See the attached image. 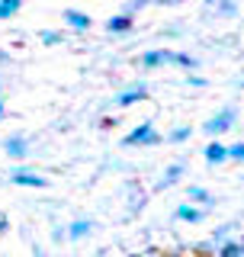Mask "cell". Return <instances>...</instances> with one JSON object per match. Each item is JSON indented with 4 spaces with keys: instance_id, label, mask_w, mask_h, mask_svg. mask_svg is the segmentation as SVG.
Listing matches in <instances>:
<instances>
[{
    "instance_id": "obj_1",
    "label": "cell",
    "mask_w": 244,
    "mask_h": 257,
    "mask_svg": "<svg viewBox=\"0 0 244 257\" xmlns=\"http://www.w3.org/2000/svg\"><path fill=\"white\" fill-rule=\"evenodd\" d=\"M234 119H238V109H234V106H228V109H218L212 119H206L202 132H209V135H222V132H228V128L234 125Z\"/></svg>"
},
{
    "instance_id": "obj_2",
    "label": "cell",
    "mask_w": 244,
    "mask_h": 257,
    "mask_svg": "<svg viewBox=\"0 0 244 257\" xmlns=\"http://www.w3.org/2000/svg\"><path fill=\"white\" fill-rule=\"evenodd\" d=\"M122 142H126V145H158V142H161V135L154 132V125H151V122H145V125H138L135 132H129Z\"/></svg>"
},
{
    "instance_id": "obj_3",
    "label": "cell",
    "mask_w": 244,
    "mask_h": 257,
    "mask_svg": "<svg viewBox=\"0 0 244 257\" xmlns=\"http://www.w3.org/2000/svg\"><path fill=\"white\" fill-rule=\"evenodd\" d=\"M64 23H68L71 29H77V32H87V29H90V16L80 13V10H64Z\"/></svg>"
},
{
    "instance_id": "obj_4",
    "label": "cell",
    "mask_w": 244,
    "mask_h": 257,
    "mask_svg": "<svg viewBox=\"0 0 244 257\" xmlns=\"http://www.w3.org/2000/svg\"><path fill=\"white\" fill-rule=\"evenodd\" d=\"M13 183L16 187H45V177H39V174H29V171H13Z\"/></svg>"
},
{
    "instance_id": "obj_5",
    "label": "cell",
    "mask_w": 244,
    "mask_h": 257,
    "mask_svg": "<svg viewBox=\"0 0 244 257\" xmlns=\"http://www.w3.org/2000/svg\"><path fill=\"white\" fill-rule=\"evenodd\" d=\"M106 29L112 32V36H119V32H129V29H132V16H129V13H122V16H112V20L106 23Z\"/></svg>"
},
{
    "instance_id": "obj_6",
    "label": "cell",
    "mask_w": 244,
    "mask_h": 257,
    "mask_svg": "<svg viewBox=\"0 0 244 257\" xmlns=\"http://www.w3.org/2000/svg\"><path fill=\"white\" fill-rule=\"evenodd\" d=\"M225 158H228V148H225L222 142H212V145L206 148V161H209V164H222Z\"/></svg>"
},
{
    "instance_id": "obj_7",
    "label": "cell",
    "mask_w": 244,
    "mask_h": 257,
    "mask_svg": "<svg viewBox=\"0 0 244 257\" xmlns=\"http://www.w3.org/2000/svg\"><path fill=\"white\" fill-rule=\"evenodd\" d=\"M138 100H145V87H132V90L119 93L116 96V106H132V103H138Z\"/></svg>"
},
{
    "instance_id": "obj_8",
    "label": "cell",
    "mask_w": 244,
    "mask_h": 257,
    "mask_svg": "<svg viewBox=\"0 0 244 257\" xmlns=\"http://www.w3.org/2000/svg\"><path fill=\"white\" fill-rule=\"evenodd\" d=\"M4 148H7V155H10V158H26V142L16 139V135L4 142Z\"/></svg>"
},
{
    "instance_id": "obj_9",
    "label": "cell",
    "mask_w": 244,
    "mask_h": 257,
    "mask_svg": "<svg viewBox=\"0 0 244 257\" xmlns=\"http://www.w3.org/2000/svg\"><path fill=\"white\" fill-rule=\"evenodd\" d=\"M177 219H183V222H202V209H196V206H180V209H177Z\"/></svg>"
},
{
    "instance_id": "obj_10",
    "label": "cell",
    "mask_w": 244,
    "mask_h": 257,
    "mask_svg": "<svg viewBox=\"0 0 244 257\" xmlns=\"http://www.w3.org/2000/svg\"><path fill=\"white\" fill-rule=\"evenodd\" d=\"M142 64H145V68H161V64H167V52H148V55H142Z\"/></svg>"
},
{
    "instance_id": "obj_11",
    "label": "cell",
    "mask_w": 244,
    "mask_h": 257,
    "mask_svg": "<svg viewBox=\"0 0 244 257\" xmlns=\"http://www.w3.org/2000/svg\"><path fill=\"white\" fill-rule=\"evenodd\" d=\"M20 7H23V0H0V20H10Z\"/></svg>"
},
{
    "instance_id": "obj_12",
    "label": "cell",
    "mask_w": 244,
    "mask_h": 257,
    "mask_svg": "<svg viewBox=\"0 0 244 257\" xmlns=\"http://www.w3.org/2000/svg\"><path fill=\"white\" fill-rule=\"evenodd\" d=\"M222 257H244V244H241V241H228V244H222Z\"/></svg>"
},
{
    "instance_id": "obj_13",
    "label": "cell",
    "mask_w": 244,
    "mask_h": 257,
    "mask_svg": "<svg viewBox=\"0 0 244 257\" xmlns=\"http://www.w3.org/2000/svg\"><path fill=\"white\" fill-rule=\"evenodd\" d=\"M190 199H196V203H212V196L202 187H190Z\"/></svg>"
},
{
    "instance_id": "obj_14",
    "label": "cell",
    "mask_w": 244,
    "mask_h": 257,
    "mask_svg": "<svg viewBox=\"0 0 244 257\" xmlns=\"http://www.w3.org/2000/svg\"><path fill=\"white\" fill-rule=\"evenodd\" d=\"M87 231H90V222H74L71 225V238H84Z\"/></svg>"
},
{
    "instance_id": "obj_15",
    "label": "cell",
    "mask_w": 244,
    "mask_h": 257,
    "mask_svg": "<svg viewBox=\"0 0 244 257\" xmlns=\"http://www.w3.org/2000/svg\"><path fill=\"white\" fill-rule=\"evenodd\" d=\"M193 135V128H177V132H170V142H186Z\"/></svg>"
},
{
    "instance_id": "obj_16",
    "label": "cell",
    "mask_w": 244,
    "mask_h": 257,
    "mask_svg": "<svg viewBox=\"0 0 244 257\" xmlns=\"http://www.w3.org/2000/svg\"><path fill=\"white\" fill-rule=\"evenodd\" d=\"M228 158H234V161H244V142H241V145H231V148H228Z\"/></svg>"
},
{
    "instance_id": "obj_17",
    "label": "cell",
    "mask_w": 244,
    "mask_h": 257,
    "mask_svg": "<svg viewBox=\"0 0 244 257\" xmlns=\"http://www.w3.org/2000/svg\"><path fill=\"white\" fill-rule=\"evenodd\" d=\"M180 171H183L180 164H177V167H170V171L164 174V183H170V180H174V177H180ZM164 183H161V187H164Z\"/></svg>"
},
{
    "instance_id": "obj_18",
    "label": "cell",
    "mask_w": 244,
    "mask_h": 257,
    "mask_svg": "<svg viewBox=\"0 0 244 257\" xmlns=\"http://www.w3.org/2000/svg\"><path fill=\"white\" fill-rule=\"evenodd\" d=\"M42 42L55 45V42H61V36H58V32H42Z\"/></svg>"
},
{
    "instance_id": "obj_19",
    "label": "cell",
    "mask_w": 244,
    "mask_h": 257,
    "mask_svg": "<svg viewBox=\"0 0 244 257\" xmlns=\"http://www.w3.org/2000/svg\"><path fill=\"white\" fill-rule=\"evenodd\" d=\"M7 228V219H4V215H0V231H4Z\"/></svg>"
},
{
    "instance_id": "obj_20",
    "label": "cell",
    "mask_w": 244,
    "mask_h": 257,
    "mask_svg": "<svg viewBox=\"0 0 244 257\" xmlns=\"http://www.w3.org/2000/svg\"><path fill=\"white\" fill-rule=\"evenodd\" d=\"M0 116H4V103H0Z\"/></svg>"
}]
</instances>
